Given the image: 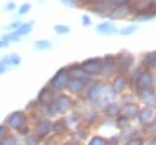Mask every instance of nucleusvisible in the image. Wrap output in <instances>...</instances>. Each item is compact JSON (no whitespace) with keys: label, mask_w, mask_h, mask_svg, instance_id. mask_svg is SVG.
Returning <instances> with one entry per match:
<instances>
[{"label":"nucleus","mask_w":156,"mask_h":145,"mask_svg":"<svg viewBox=\"0 0 156 145\" xmlns=\"http://www.w3.org/2000/svg\"><path fill=\"white\" fill-rule=\"evenodd\" d=\"M82 24L84 27H89L91 24V19H90V17L88 15H83L82 16Z\"/></svg>","instance_id":"nucleus-35"},{"label":"nucleus","mask_w":156,"mask_h":145,"mask_svg":"<svg viewBox=\"0 0 156 145\" xmlns=\"http://www.w3.org/2000/svg\"><path fill=\"white\" fill-rule=\"evenodd\" d=\"M52 101H54V104L56 106V110L58 112V116L67 113L73 107V100H72V97L68 96V95H65L62 93L56 94L55 97L52 99Z\"/></svg>","instance_id":"nucleus-7"},{"label":"nucleus","mask_w":156,"mask_h":145,"mask_svg":"<svg viewBox=\"0 0 156 145\" xmlns=\"http://www.w3.org/2000/svg\"><path fill=\"white\" fill-rule=\"evenodd\" d=\"M68 130L67 124L65 122V118H58L55 119L54 122H51V133H54V135H62Z\"/></svg>","instance_id":"nucleus-11"},{"label":"nucleus","mask_w":156,"mask_h":145,"mask_svg":"<svg viewBox=\"0 0 156 145\" xmlns=\"http://www.w3.org/2000/svg\"><path fill=\"white\" fill-rule=\"evenodd\" d=\"M38 105H39L38 100H37V99H33V100H30V101H28V102H27V105H26L24 110H26L27 112H29V111H32V110L37 108V107H38Z\"/></svg>","instance_id":"nucleus-30"},{"label":"nucleus","mask_w":156,"mask_h":145,"mask_svg":"<svg viewBox=\"0 0 156 145\" xmlns=\"http://www.w3.org/2000/svg\"><path fill=\"white\" fill-rule=\"evenodd\" d=\"M16 10H17V15L18 16H24V15H28V12L32 10V5L29 2H23L20 6H17Z\"/></svg>","instance_id":"nucleus-23"},{"label":"nucleus","mask_w":156,"mask_h":145,"mask_svg":"<svg viewBox=\"0 0 156 145\" xmlns=\"http://www.w3.org/2000/svg\"><path fill=\"white\" fill-rule=\"evenodd\" d=\"M156 65V52H151L145 58H144V67L151 68Z\"/></svg>","instance_id":"nucleus-24"},{"label":"nucleus","mask_w":156,"mask_h":145,"mask_svg":"<svg viewBox=\"0 0 156 145\" xmlns=\"http://www.w3.org/2000/svg\"><path fill=\"white\" fill-rule=\"evenodd\" d=\"M151 112H152V110H151L150 107H146V108H144V110L141 111L140 116H139L140 121H141L143 123H150V122L154 119V116H149Z\"/></svg>","instance_id":"nucleus-21"},{"label":"nucleus","mask_w":156,"mask_h":145,"mask_svg":"<svg viewBox=\"0 0 156 145\" xmlns=\"http://www.w3.org/2000/svg\"><path fill=\"white\" fill-rule=\"evenodd\" d=\"M83 5H89V6H91V5H95V4H98V2H100V1H102V0H79Z\"/></svg>","instance_id":"nucleus-38"},{"label":"nucleus","mask_w":156,"mask_h":145,"mask_svg":"<svg viewBox=\"0 0 156 145\" xmlns=\"http://www.w3.org/2000/svg\"><path fill=\"white\" fill-rule=\"evenodd\" d=\"M95 29H96L98 33H100L102 35H110V34H113L117 30L115 24L112 22H110V21H105V22L99 23Z\"/></svg>","instance_id":"nucleus-13"},{"label":"nucleus","mask_w":156,"mask_h":145,"mask_svg":"<svg viewBox=\"0 0 156 145\" xmlns=\"http://www.w3.org/2000/svg\"><path fill=\"white\" fill-rule=\"evenodd\" d=\"M33 48L37 51H48L52 49V43L48 39H39L33 43Z\"/></svg>","instance_id":"nucleus-16"},{"label":"nucleus","mask_w":156,"mask_h":145,"mask_svg":"<svg viewBox=\"0 0 156 145\" xmlns=\"http://www.w3.org/2000/svg\"><path fill=\"white\" fill-rule=\"evenodd\" d=\"M102 108L107 117H116L121 112V107L118 106V104H115V102H107Z\"/></svg>","instance_id":"nucleus-15"},{"label":"nucleus","mask_w":156,"mask_h":145,"mask_svg":"<svg viewBox=\"0 0 156 145\" xmlns=\"http://www.w3.org/2000/svg\"><path fill=\"white\" fill-rule=\"evenodd\" d=\"M32 132L39 138L40 141H44L46 136L51 134V121L49 117H39L35 121L30 122Z\"/></svg>","instance_id":"nucleus-3"},{"label":"nucleus","mask_w":156,"mask_h":145,"mask_svg":"<svg viewBox=\"0 0 156 145\" xmlns=\"http://www.w3.org/2000/svg\"><path fill=\"white\" fill-rule=\"evenodd\" d=\"M80 66L85 73H88L90 77L94 78L96 76L102 74L104 61L101 57H91V58H87L83 62H80Z\"/></svg>","instance_id":"nucleus-5"},{"label":"nucleus","mask_w":156,"mask_h":145,"mask_svg":"<svg viewBox=\"0 0 156 145\" xmlns=\"http://www.w3.org/2000/svg\"><path fill=\"white\" fill-rule=\"evenodd\" d=\"M124 115L130 116V117L136 116V107H135L134 105H129V106L124 107Z\"/></svg>","instance_id":"nucleus-31"},{"label":"nucleus","mask_w":156,"mask_h":145,"mask_svg":"<svg viewBox=\"0 0 156 145\" xmlns=\"http://www.w3.org/2000/svg\"><path fill=\"white\" fill-rule=\"evenodd\" d=\"M124 88H126V78L122 74L116 76V78L113 79V83H112V91L118 94V93H122Z\"/></svg>","instance_id":"nucleus-17"},{"label":"nucleus","mask_w":156,"mask_h":145,"mask_svg":"<svg viewBox=\"0 0 156 145\" xmlns=\"http://www.w3.org/2000/svg\"><path fill=\"white\" fill-rule=\"evenodd\" d=\"M9 132H10V129L7 128V126H6L5 123H1V124H0V145L2 144V140H4L5 136L9 134Z\"/></svg>","instance_id":"nucleus-28"},{"label":"nucleus","mask_w":156,"mask_h":145,"mask_svg":"<svg viewBox=\"0 0 156 145\" xmlns=\"http://www.w3.org/2000/svg\"><path fill=\"white\" fill-rule=\"evenodd\" d=\"M90 83V80L84 79V78H79V77H69L68 78V83H67V90L73 94V95H80L85 91L88 84Z\"/></svg>","instance_id":"nucleus-6"},{"label":"nucleus","mask_w":156,"mask_h":145,"mask_svg":"<svg viewBox=\"0 0 156 145\" xmlns=\"http://www.w3.org/2000/svg\"><path fill=\"white\" fill-rule=\"evenodd\" d=\"M16 9H17V4L15 2V1H7L5 5H4V7H2V10L5 11V12H12V11H16Z\"/></svg>","instance_id":"nucleus-27"},{"label":"nucleus","mask_w":156,"mask_h":145,"mask_svg":"<svg viewBox=\"0 0 156 145\" xmlns=\"http://www.w3.org/2000/svg\"><path fill=\"white\" fill-rule=\"evenodd\" d=\"M6 71H7L6 66H5V65H4V63H2L1 61H0V76H2V74H4L5 72H6Z\"/></svg>","instance_id":"nucleus-40"},{"label":"nucleus","mask_w":156,"mask_h":145,"mask_svg":"<svg viewBox=\"0 0 156 145\" xmlns=\"http://www.w3.org/2000/svg\"><path fill=\"white\" fill-rule=\"evenodd\" d=\"M34 28V21H28V22H22L15 30H12L17 37H20L21 39L24 38L26 35H28Z\"/></svg>","instance_id":"nucleus-10"},{"label":"nucleus","mask_w":156,"mask_h":145,"mask_svg":"<svg viewBox=\"0 0 156 145\" xmlns=\"http://www.w3.org/2000/svg\"><path fill=\"white\" fill-rule=\"evenodd\" d=\"M107 140L100 135H94L90 140H89V145H102V144H106Z\"/></svg>","instance_id":"nucleus-26"},{"label":"nucleus","mask_w":156,"mask_h":145,"mask_svg":"<svg viewBox=\"0 0 156 145\" xmlns=\"http://www.w3.org/2000/svg\"><path fill=\"white\" fill-rule=\"evenodd\" d=\"M61 2L67 7H74L78 4V0H61Z\"/></svg>","instance_id":"nucleus-34"},{"label":"nucleus","mask_w":156,"mask_h":145,"mask_svg":"<svg viewBox=\"0 0 156 145\" xmlns=\"http://www.w3.org/2000/svg\"><path fill=\"white\" fill-rule=\"evenodd\" d=\"M85 99L88 100V101H90V102H94L95 100H98V99H104L106 102H108V100L104 96V93H105V84L102 83V82H100V80H91L89 84H88V87H87V89H85Z\"/></svg>","instance_id":"nucleus-4"},{"label":"nucleus","mask_w":156,"mask_h":145,"mask_svg":"<svg viewBox=\"0 0 156 145\" xmlns=\"http://www.w3.org/2000/svg\"><path fill=\"white\" fill-rule=\"evenodd\" d=\"M4 123L7 126V128H9L10 130L15 132V130H17L20 127L30 123V121H29L28 112H27L26 110H16V111H12L11 113H9V115L5 117Z\"/></svg>","instance_id":"nucleus-1"},{"label":"nucleus","mask_w":156,"mask_h":145,"mask_svg":"<svg viewBox=\"0 0 156 145\" xmlns=\"http://www.w3.org/2000/svg\"><path fill=\"white\" fill-rule=\"evenodd\" d=\"M68 72H67V67H61L60 69H57L55 72V74L50 78L48 85L50 87V89L58 94V93H63L67 88V83H68Z\"/></svg>","instance_id":"nucleus-2"},{"label":"nucleus","mask_w":156,"mask_h":145,"mask_svg":"<svg viewBox=\"0 0 156 145\" xmlns=\"http://www.w3.org/2000/svg\"><path fill=\"white\" fill-rule=\"evenodd\" d=\"M0 61L6 66L7 69H12V68H16V67H18V66L21 65L22 58H21V56H20L18 54H16V52H11V54L4 55V56L1 57Z\"/></svg>","instance_id":"nucleus-8"},{"label":"nucleus","mask_w":156,"mask_h":145,"mask_svg":"<svg viewBox=\"0 0 156 145\" xmlns=\"http://www.w3.org/2000/svg\"><path fill=\"white\" fill-rule=\"evenodd\" d=\"M9 45H10V43H9V41H6L5 39L0 38V50H2V49H6Z\"/></svg>","instance_id":"nucleus-39"},{"label":"nucleus","mask_w":156,"mask_h":145,"mask_svg":"<svg viewBox=\"0 0 156 145\" xmlns=\"http://www.w3.org/2000/svg\"><path fill=\"white\" fill-rule=\"evenodd\" d=\"M112 9V5L110 4L108 0H102L95 5H91L90 6V11L96 13V15H105V13H108L110 10Z\"/></svg>","instance_id":"nucleus-12"},{"label":"nucleus","mask_w":156,"mask_h":145,"mask_svg":"<svg viewBox=\"0 0 156 145\" xmlns=\"http://www.w3.org/2000/svg\"><path fill=\"white\" fill-rule=\"evenodd\" d=\"M144 91L146 93V96H141V97H143L145 101H151V100H154V95H152L151 90H149V89H145Z\"/></svg>","instance_id":"nucleus-37"},{"label":"nucleus","mask_w":156,"mask_h":145,"mask_svg":"<svg viewBox=\"0 0 156 145\" xmlns=\"http://www.w3.org/2000/svg\"><path fill=\"white\" fill-rule=\"evenodd\" d=\"M21 141V138L12 130L9 132V134L5 136V139L2 140V144L1 145H18Z\"/></svg>","instance_id":"nucleus-18"},{"label":"nucleus","mask_w":156,"mask_h":145,"mask_svg":"<svg viewBox=\"0 0 156 145\" xmlns=\"http://www.w3.org/2000/svg\"><path fill=\"white\" fill-rule=\"evenodd\" d=\"M55 95H56V93H54L51 89H50V87L46 84L45 87H43L39 91H38V94H37V100H38V102L39 104H41V105H45V104H48V102H50L54 97H55Z\"/></svg>","instance_id":"nucleus-9"},{"label":"nucleus","mask_w":156,"mask_h":145,"mask_svg":"<svg viewBox=\"0 0 156 145\" xmlns=\"http://www.w3.org/2000/svg\"><path fill=\"white\" fill-rule=\"evenodd\" d=\"M21 23H22V21H20V19L17 18V19L12 21L9 26H5V27H4V30H5V32H6V30H15V29L21 24Z\"/></svg>","instance_id":"nucleus-29"},{"label":"nucleus","mask_w":156,"mask_h":145,"mask_svg":"<svg viewBox=\"0 0 156 145\" xmlns=\"http://www.w3.org/2000/svg\"><path fill=\"white\" fill-rule=\"evenodd\" d=\"M127 123H128V121H127V118H126V115L118 117L117 121H116V124H117L118 128H124V127L127 126Z\"/></svg>","instance_id":"nucleus-32"},{"label":"nucleus","mask_w":156,"mask_h":145,"mask_svg":"<svg viewBox=\"0 0 156 145\" xmlns=\"http://www.w3.org/2000/svg\"><path fill=\"white\" fill-rule=\"evenodd\" d=\"M54 32L58 35H63V34H67L71 32V28L66 24H56L54 26Z\"/></svg>","instance_id":"nucleus-25"},{"label":"nucleus","mask_w":156,"mask_h":145,"mask_svg":"<svg viewBox=\"0 0 156 145\" xmlns=\"http://www.w3.org/2000/svg\"><path fill=\"white\" fill-rule=\"evenodd\" d=\"M21 140H22L23 144H29V145H35V144L41 143V141L39 140V138H38L33 132H30L29 134H27L26 136H23Z\"/></svg>","instance_id":"nucleus-20"},{"label":"nucleus","mask_w":156,"mask_h":145,"mask_svg":"<svg viewBox=\"0 0 156 145\" xmlns=\"http://www.w3.org/2000/svg\"><path fill=\"white\" fill-rule=\"evenodd\" d=\"M32 132V124L30 123H28V124H24V126H22V127H20L17 130H15V133L22 139L23 136H26L27 134H29Z\"/></svg>","instance_id":"nucleus-22"},{"label":"nucleus","mask_w":156,"mask_h":145,"mask_svg":"<svg viewBox=\"0 0 156 145\" xmlns=\"http://www.w3.org/2000/svg\"><path fill=\"white\" fill-rule=\"evenodd\" d=\"M98 118V112L95 111V108L93 110H89V111H85L83 115H82V119L85 121V123L88 124H93Z\"/></svg>","instance_id":"nucleus-19"},{"label":"nucleus","mask_w":156,"mask_h":145,"mask_svg":"<svg viewBox=\"0 0 156 145\" xmlns=\"http://www.w3.org/2000/svg\"><path fill=\"white\" fill-rule=\"evenodd\" d=\"M108 1L112 6H119V5H126V2H128L129 0H108Z\"/></svg>","instance_id":"nucleus-36"},{"label":"nucleus","mask_w":156,"mask_h":145,"mask_svg":"<svg viewBox=\"0 0 156 145\" xmlns=\"http://www.w3.org/2000/svg\"><path fill=\"white\" fill-rule=\"evenodd\" d=\"M134 30H136V26H129L128 28H123L119 33H121L122 35H128V34H132Z\"/></svg>","instance_id":"nucleus-33"},{"label":"nucleus","mask_w":156,"mask_h":145,"mask_svg":"<svg viewBox=\"0 0 156 145\" xmlns=\"http://www.w3.org/2000/svg\"><path fill=\"white\" fill-rule=\"evenodd\" d=\"M116 60H118V63L116 66H118V68L124 72L129 68V66L133 63V57L132 55H127V56H121V55H117Z\"/></svg>","instance_id":"nucleus-14"}]
</instances>
